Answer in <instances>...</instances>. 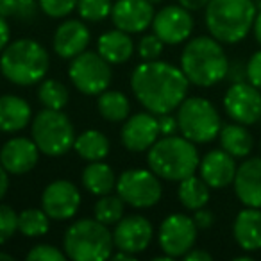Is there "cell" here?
Returning a JSON list of instances; mask_svg holds the SVG:
<instances>
[{
    "label": "cell",
    "instance_id": "ba28073f",
    "mask_svg": "<svg viewBox=\"0 0 261 261\" xmlns=\"http://www.w3.org/2000/svg\"><path fill=\"white\" fill-rule=\"evenodd\" d=\"M179 133L193 143H210L222 129L217 108L204 97H188L177 108Z\"/></svg>",
    "mask_w": 261,
    "mask_h": 261
},
{
    "label": "cell",
    "instance_id": "e575fe53",
    "mask_svg": "<svg viewBox=\"0 0 261 261\" xmlns=\"http://www.w3.org/2000/svg\"><path fill=\"white\" fill-rule=\"evenodd\" d=\"M40 9L50 18H65L73 9H77L79 0H38Z\"/></svg>",
    "mask_w": 261,
    "mask_h": 261
},
{
    "label": "cell",
    "instance_id": "1f68e13d",
    "mask_svg": "<svg viewBox=\"0 0 261 261\" xmlns=\"http://www.w3.org/2000/svg\"><path fill=\"white\" fill-rule=\"evenodd\" d=\"M38 98L40 102L48 109H65L70 100V91L63 83L56 79H45L41 81L38 88Z\"/></svg>",
    "mask_w": 261,
    "mask_h": 261
},
{
    "label": "cell",
    "instance_id": "d6986e66",
    "mask_svg": "<svg viewBox=\"0 0 261 261\" xmlns=\"http://www.w3.org/2000/svg\"><path fill=\"white\" fill-rule=\"evenodd\" d=\"M91 40L90 29L84 20H65L56 29L52 47L54 52L63 59H73L75 56L83 54L88 48Z\"/></svg>",
    "mask_w": 261,
    "mask_h": 261
},
{
    "label": "cell",
    "instance_id": "4316f807",
    "mask_svg": "<svg viewBox=\"0 0 261 261\" xmlns=\"http://www.w3.org/2000/svg\"><path fill=\"white\" fill-rule=\"evenodd\" d=\"M109 140L104 133L97 129H88L81 133L73 142V150L84 161H102L109 154Z\"/></svg>",
    "mask_w": 261,
    "mask_h": 261
},
{
    "label": "cell",
    "instance_id": "44dd1931",
    "mask_svg": "<svg viewBox=\"0 0 261 261\" xmlns=\"http://www.w3.org/2000/svg\"><path fill=\"white\" fill-rule=\"evenodd\" d=\"M234 193L249 207H261V158H250L238 167L234 175Z\"/></svg>",
    "mask_w": 261,
    "mask_h": 261
},
{
    "label": "cell",
    "instance_id": "5bb4252c",
    "mask_svg": "<svg viewBox=\"0 0 261 261\" xmlns=\"http://www.w3.org/2000/svg\"><path fill=\"white\" fill-rule=\"evenodd\" d=\"M152 31L165 45L185 43L193 33V18L181 4L165 6L154 15Z\"/></svg>",
    "mask_w": 261,
    "mask_h": 261
},
{
    "label": "cell",
    "instance_id": "7dc6e473",
    "mask_svg": "<svg viewBox=\"0 0 261 261\" xmlns=\"http://www.w3.org/2000/svg\"><path fill=\"white\" fill-rule=\"evenodd\" d=\"M8 188H9V174H8V170L0 165V200L6 197Z\"/></svg>",
    "mask_w": 261,
    "mask_h": 261
},
{
    "label": "cell",
    "instance_id": "f6af8a7d",
    "mask_svg": "<svg viewBox=\"0 0 261 261\" xmlns=\"http://www.w3.org/2000/svg\"><path fill=\"white\" fill-rule=\"evenodd\" d=\"M185 259L188 261H211V254L202 249H192L185 254Z\"/></svg>",
    "mask_w": 261,
    "mask_h": 261
},
{
    "label": "cell",
    "instance_id": "3957f363",
    "mask_svg": "<svg viewBox=\"0 0 261 261\" xmlns=\"http://www.w3.org/2000/svg\"><path fill=\"white\" fill-rule=\"evenodd\" d=\"M48 68L50 56L47 48L31 38L8 43L0 56V73L16 86H33L41 83Z\"/></svg>",
    "mask_w": 261,
    "mask_h": 261
},
{
    "label": "cell",
    "instance_id": "c3c4849f",
    "mask_svg": "<svg viewBox=\"0 0 261 261\" xmlns=\"http://www.w3.org/2000/svg\"><path fill=\"white\" fill-rule=\"evenodd\" d=\"M252 31H254V38H256V41L261 45V9L256 13V18H254V23H252Z\"/></svg>",
    "mask_w": 261,
    "mask_h": 261
},
{
    "label": "cell",
    "instance_id": "8fae6325",
    "mask_svg": "<svg viewBox=\"0 0 261 261\" xmlns=\"http://www.w3.org/2000/svg\"><path fill=\"white\" fill-rule=\"evenodd\" d=\"M199 227L193 217L182 213H172L160 225V247L170 257H185L197 242Z\"/></svg>",
    "mask_w": 261,
    "mask_h": 261
},
{
    "label": "cell",
    "instance_id": "681fc988",
    "mask_svg": "<svg viewBox=\"0 0 261 261\" xmlns=\"http://www.w3.org/2000/svg\"><path fill=\"white\" fill-rule=\"evenodd\" d=\"M135 254L125 252V250H120V252L113 254V259H127V261H135Z\"/></svg>",
    "mask_w": 261,
    "mask_h": 261
},
{
    "label": "cell",
    "instance_id": "7402d4cb",
    "mask_svg": "<svg viewBox=\"0 0 261 261\" xmlns=\"http://www.w3.org/2000/svg\"><path fill=\"white\" fill-rule=\"evenodd\" d=\"M232 234L240 249L247 252H256L261 249V207L242 210L234 218Z\"/></svg>",
    "mask_w": 261,
    "mask_h": 261
},
{
    "label": "cell",
    "instance_id": "74e56055",
    "mask_svg": "<svg viewBox=\"0 0 261 261\" xmlns=\"http://www.w3.org/2000/svg\"><path fill=\"white\" fill-rule=\"evenodd\" d=\"M247 81L261 90V50L254 52L247 61Z\"/></svg>",
    "mask_w": 261,
    "mask_h": 261
},
{
    "label": "cell",
    "instance_id": "e0dca14e",
    "mask_svg": "<svg viewBox=\"0 0 261 261\" xmlns=\"http://www.w3.org/2000/svg\"><path fill=\"white\" fill-rule=\"evenodd\" d=\"M154 4L149 0H116L111 9L113 25L129 34L143 33L152 25Z\"/></svg>",
    "mask_w": 261,
    "mask_h": 261
},
{
    "label": "cell",
    "instance_id": "6da1fadb",
    "mask_svg": "<svg viewBox=\"0 0 261 261\" xmlns=\"http://www.w3.org/2000/svg\"><path fill=\"white\" fill-rule=\"evenodd\" d=\"M190 81L181 68L167 61H143L133 70L130 90L136 100L154 115L172 113L188 95Z\"/></svg>",
    "mask_w": 261,
    "mask_h": 261
},
{
    "label": "cell",
    "instance_id": "ffe728a7",
    "mask_svg": "<svg viewBox=\"0 0 261 261\" xmlns=\"http://www.w3.org/2000/svg\"><path fill=\"white\" fill-rule=\"evenodd\" d=\"M236 170H238V167H236L234 158L229 152H225L224 149L210 150L199 163L200 177L206 181L210 188L215 190L225 188L231 185L234 181Z\"/></svg>",
    "mask_w": 261,
    "mask_h": 261
},
{
    "label": "cell",
    "instance_id": "cb8c5ba5",
    "mask_svg": "<svg viewBox=\"0 0 261 261\" xmlns=\"http://www.w3.org/2000/svg\"><path fill=\"white\" fill-rule=\"evenodd\" d=\"M97 52L109 65H123L135 52V43L125 31H108L98 38Z\"/></svg>",
    "mask_w": 261,
    "mask_h": 261
},
{
    "label": "cell",
    "instance_id": "9c48e42d",
    "mask_svg": "<svg viewBox=\"0 0 261 261\" xmlns=\"http://www.w3.org/2000/svg\"><path fill=\"white\" fill-rule=\"evenodd\" d=\"M68 77L75 90L84 95H100L111 84V65L98 52L84 50L70 59Z\"/></svg>",
    "mask_w": 261,
    "mask_h": 261
},
{
    "label": "cell",
    "instance_id": "d6a6232c",
    "mask_svg": "<svg viewBox=\"0 0 261 261\" xmlns=\"http://www.w3.org/2000/svg\"><path fill=\"white\" fill-rule=\"evenodd\" d=\"M111 0H79L77 2V13L84 22H102L104 18L111 16Z\"/></svg>",
    "mask_w": 261,
    "mask_h": 261
},
{
    "label": "cell",
    "instance_id": "8992f818",
    "mask_svg": "<svg viewBox=\"0 0 261 261\" xmlns=\"http://www.w3.org/2000/svg\"><path fill=\"white\" fill-rule=\"evenodd\" d=\"M113 232L97 218H81L65 232L63 249L73 261H104L113 256Z\"/></svg>",
    "mask_w": 261,
    "mask_h": 261
},
{
    "label": "cell",
    "instance_id": "f35d334b",
    "mask_svg": "<svg viewBox=\"0 0 261 261\" xmlns=\"http://www.w3.org/2000/svg\"><path fill=\"white\" fill-rule=\"evenodd\" d=\"M38 8L40 4H36V0H18V9H16V20L20 22H33L38 15Z\"/></svg>",
    "mask_w": 261,
    "mask_h": 261
},
{
    "label": "cell",
    "instance_id": "277c9868",
    "mask_svg": "<svg viewBox=\"0 0 261 261\" xmlns=\"http://www.w3.org/2000/svg\"><path fill=\"white\" fill-rule=\"evenodd\" d=\"M149 168L165 181H182L199 168V150L185 136H163L147 154Z\"/></svg>",
    "mask_w": 261,
    "mask_h": 261
},
{
    "label": "cell",
    "instance_id": "30bf717a",
    "mask_svg": "<svg viewBox=\"0 0 261 261\" xmlns=\"http://www.w3.org/2000/svg\"><path fill=\"white\" fill-rule=\"evenodd\" d=\"M116 192L123 202L138 210H147L160 202L163 195L161 181L152 170L145 168H130L118 175Z\"/></svg>",
    "mask_w": 261,
    "mask_h": 261
},
{
    "label": "cell",
    "instance_id": "f5cc1de1",
    "mask_svg": "<svg viewBox=\"0 0 261 261\" xmlns=\"http://www.w3.org/2000/svg\"><path fill=\"white\" fill-rule=\"evenodd\" d=\"M149 2H150V4H160L161 0H149Z\"/></svg>",
    "mask_w": 261,
    "mask_h": 261
},
{
    "label": "cell",
    "instance_id": "d4e9b609",
    "mask_svg": "<svg viewBox=\"0 0 261 261\" xmlns=\"http://www.w3.org/2000/svg\"><path fill=\"white\" fill-rule=\"evenodd\" d=\"M81 181H83V186L88 192L98 197L108 195L113 190H116L115 172L108 163H102V161H90L83 168Z\"/></svg>",
    "mask_w": 261,
    "mask_h": 261
},
{
    "label": "cell",
    "instance_id": "ab89813d",
    "mask_svg": "<svg viewBox=\"0 0 261 261\" xmlns=\"http://www.w3.org/2000/svg\"><path fill=\"white\" fill-rule=\"evenodd\" d=\"M158 123H160V133L161 136H172L179 130V123H177V116H172V113H165V115H160L158 118Z\"/></svg>",
    "mask_w": 261,
    "mask_h": 261
},
{
    "label": "cell",
    "instance_id": "bcb514c9",
    "mask_svg": "<svg viewBox=\"0 0 261 261\" xmlns=\"http://www.w3.org/2000/svg\"><path fill=\"white\" fill-rule=\"evenodd\" d=\"M177 2L188 11H199V9H206L210 0H177Z\"/></svg>",
    "mask_w": 261,
    "mask_h": 261
},
{
    "label": "cell",
    "instance_id": "484cf974",
    "mask_svg": "<svg viewBox=\"0 0 261 261\" xmlns=\"http://www.w3.org/2000/svg\"><path fill=\"white\" fill-rule=\"evenodd\" d=\"M220 147L232 158H247L252 150L254 138L243 123H227L218 133Z\"/></svg>",
    "mask_w": 261,
    "mask_h": 261
},
{
    "label": "cell",
    "instance_id": "8d00e7d4",
    "mask_svg": "<svg viewBox=\"0 0 261 261\" xmlns=\"http://www.w3.org/2000/svg\"><path fill=\"white\" fill-rule=\"evenodd\" d=\"M25 257L33 261H65L68 256L65 252H61L58 247L48 245V243H41V245H34L27 252Z\"/></svg>",
    "mask_w": 261,
    "mask_h": 261
},
{
    "label": "cell",
    "instance_id": "4dcf8cb0",
    "mask_svg": "<svg viewBox=\"0 0 261 261\" xmlns=\"http://www.w3.org/2000/svg\"><path fill=\"white\" fill-rule=\"evenodd\" d=\"M93 215L106 225H116L125 217V202L120 195H102L93 207Z\"/></svg>",
    "mask_w": 261,
    "mask_h": 261
},
{
    "label": "cell",
    "instance_id": "f1b7e54d",
    "mask_svg": "<svg viewBox=\"0 0 261 261\" xmlns=\"http://www.w3.org/2000/svg\"><path fill=\"white\" fill-rule=\"evenodd\" d=\"M97 109L100 116L108 122H125L130 111V104L127 95H123L118 90H106L98 95Z\"/></svg>",
    "mask_w": 261,
    "mask_h": 261
},
{
    "label": "cell",
    "instance_id": "4fadbf2b",
    "mask_svg": "<svg viewBox=\"0 0 261 261\" xmlns=\"http://www.w3.org/2000/svg\"><path fill=\"white\" fill-rule=\"evenodd\" d=\"M81 206V192L73 182L66 179L52 181L41 193V210L52 220H68L75 217Z\"/></svg>",
    "mask_w": 261,
    "mask_h": 261
},
{
    "label": "cell",
    "instance_id": "7a4b0ae2",
    "mask_svg": "<svg viewBox=\"0 0 261 261\" xmlns=\"http://www.w3.org/2000/svg\"><path fill=\"white\" fill-rule=\"evenodd\" d=\"M181 70L192 84L210 88L227 77L229 59L218 40L213 36H197L182 48Z\"/></svg>",
    "mask_w": 261,
    "mask_h": 261
},
{
    "label": "cell",
    "instance_id": "9a60e30c",
    "mask_svg": "<svg viewBox=\"0 0 261 261\" xmlns=\"http://www.w3.org/2000/svg\"><path fill=\"white\" fill-rule=\"evenodd\" d=\"M160 123L154 113H136L123 122L122 145L130 152H145L160 140Z\"/></svg>",
    "mask_w": 261,
    "mask_h": 261
},
{
    "label": "cell",
    "instance_id": "52a82bcc",
    "mask_svg": "<svg viewBox=\"0 0 261 261\" xmlns=\"http://www.w3.org/2000/svg\"><path fill=\"white\" fill-rule=\"evenodd\" d=\"M33 140L41 154L50 158H59L73 149L75 130L70 118L61 109L45 108L33 118L31 123Z\"/></svg>",
    "mask_w": 261,
    "mask_h": 261
},
{
    "label": "cell",
    "instance_id": "d590c367",
    "mask_svg": "<svg viewBox=\"0 0 261 261\" xmlns=\"http://www.w3.org/2000/svg\"><path fill=\"white\" fill-rule=\"evenodd\" d=\"M163 41L156 36V34H147L140 40L138 43V54L143 61H154L161 56L163 52Z\"/></svg>",
    "mask_w": 261,
    "mask_h": 261
},
{
    "label": "cell",
    "instance_id": "7bdbcfd3",
    "mask_svg": "<svg viewBox=\"0 0 261 261\" xmlns=\"http://www.w3.org/2000/svg\"><path fill=\"white\" fill-rule=\"evenodd\" d=\"M16 9H18V0H0V16L4 18L16 16Z\"/></svg>",
    "mask_w": 261,
    "mask_h": 261
},
{
    "label": "cell",
    "instance_id": "816d5d0a",
    "mask_svg": "<svg viewBox=\"0 0 261 261\" xmlns=\"http://www.w3.org/2000/svg\"><path fill=\"white\" fill-rule=\"evenodd\" d=\"M234 261H252L250 256H234Z\"/></svg>",
    "mask_w": 261,
    "mask_h": 261
},
{
    "label": "cell",
    "instance_id": "b9f144b4",
    "mask_svg": "<svg viewBox=\"0 0 261 261\" xmlns=\"http://www.w3.org/2000/svg\"><path fill=\"white\" fill-rule=\"evenodd\" d=\"M227 79L231 81V83H242V81H247V65L243 66L240 59H236L234 65L229 63Z\"/></svg>",
    "mask_w": 261,
    "mask_h": 261
},
{
    "label": "cell",
    "instance_id": "ac0fdd59",
    "mask_svg": "<svg viewBox=\"0 0 261 261\" xmlns=\"http://www.w3.org/2000/svg\"><path fill=\"white\" fill-rule=\"evenodd\" d=\"M40 160V149L34 140L25 136H16L0 149V165L11 175H23L36 167Z\"/></svg>",
    "mask_w": 261,
    "mask_h": 261
},
{
    "label": "cell",
    "instance_id": "ee69618b",
    "mask_svg": "<svg viewBox=\"0 0 261 261\" xmlns=\"http://www.w3.org/2000/svg\"><path fill=\"white\" fill-rule=\"evenodd\" d=\"M9 38H11V29H9V23L4 16H0V52L4 50L9 43Z\"/></svg>",
    "mask_w": 261,
    "mask_h": 261
},
{
    "label": "cell",
    "instance_id": "836d02e7",
    "mask_svg": "<svg viewBox=\"0 0 261 261\" xmlns=\"http://www.w3.org/2000/svg\"><path fill=\"white\" fill-rule=\"evenodd\" d=\"M18 231V213L8 204H0V245L15 236Z\"/></svg>",
    "mask_w": 261,
    "mask_h": 261
},
{
    "label": "cell",
    "instance_id": "5b68a950",
    "mask_svg": "<svg viewBox=\"0 0 261 261\" xmlns=\"http://www.w3.org/2000/svg\"><path fill=\"white\" fill-rule=\"evenodd\" d=\"M256 13V2L252 0H210L206 27L220 43H238L252 29Z\"/></svg>",
    "mask_w": 261,
    "mask_h": 261
},
{
    "label": "cell",
    "instance_id": "f546056e",
    "mask_svg": "<svg viewBox=\"0 0 261 261\" xmlns=\"http://www.w3.org/2000/svg\"><path fill=\"white\" fill-rule=\"evenodd\" d=\"M50 229V217L43 210L29 207L18 213V231L27 238L43 236Z\"/></svg>",
    "mask_w": 261,
    "mask_h": 261
},
{
    "label": "cell",
    "instance_id": "60d3db41",
    "mask_svg": "<svg viewBox=\"0 0 261 261\" xmlns=\"http://www.w3.org/2000/svg\"><path fill=\"white\" fill-rule=\"evenodd\" d=\"M193 222H195V225L199 229H210L215 224V215L210 210H206V207H200L193 215Z\"/></svg>",
    "mask_w": 261,
    "mask_h": 261
},
{
    "label": "cell",
    "instance_id": "7c38bea8",
    "mask_svg": "<svg viewBox=\"0 0 261 261\" xmlns=\"http://www.w3.org/2000/svg\"><path fill=\"white\" fill-rule=\"evenodd\" d=\"M224 109L229 118L252 125L261 118V90L249 81L232 83L224 95Z\"/></svg>",
    "mask_w": 261,
    "mask_h": 261
},
{
    "label": "cell",
    "instance_id": "f907efd6",
    "mask_svg": "<svg viewBox=\"0 0 261 261\" xmlns=\"http://www.w3.org/2000/svg\"><path fill=\"white\" fill-rule=\"evenodd\" d=\"M0 259H2V261H13L15 257L9 256V254H6V252H0Z\"/></svg>",
    "mask_w": 261,
    "mask_h": 261
},
{
    "label": "cell",
    "instance_id": "2e32d148",
    "mask_svg": "<svg viewBox=\"0 0 261 261\" xmlns=\"http://www.w3.org/2000/svg\"><path fill=\"white\" fill-rule=\"evenodd\" d=\"M154 236V227L149 218L142 215H127L116 224L113 231L115 247L130 254H140L150 245Z\"/></svg>",
    "mask_w": 261,
    "mask_h": 261
},
{
    "label": "cell",
    "instance_id": "83f0119b",
    "mask_svg": "<svg viewBox=\"0 0 261 261\" xmlns=\"http://www.w3.org/2000/svg\"><path fill=\"white\" fill-rule=\"evenodd\" d=\"M177 197H179V202L186 210L197 211L210 202V186L206 185V181L202 177H197L193 174L190 177L179 181Z\"/></svg>",
    "mask_w": 261,
    "mask_h": 261
},
{
    "label": "cell",
    "instance_id": "603a6c76",
    "mask_svg": "<svg viewBox=\"0 0 261 261\" xmlns=\"http://www.w3.org/2000/svg\"><path fill=\"white\" fill-rule=\"evenodd\" d=\"M33 122V109L18 95H0V130L18 133Z\"/></svg>",
    "mask_w": 261,
    "mask_h": 261
}]
</instances>
